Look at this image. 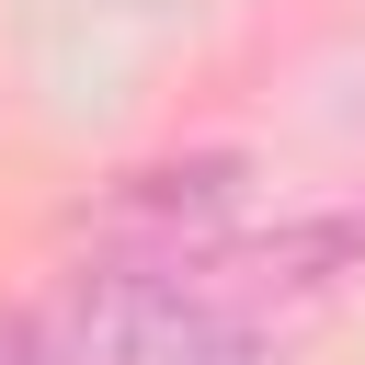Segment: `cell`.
Returning <instances> with one entry per match:
<instances>
[{
    "label": "cell",
    "mask_w": 365,
    "mask_h": 365,
    "mask_svg": "<svg viewBox=\"0 0 365 365\" xmlns=\"http://www.w3.org/2000/svg\"><path fill=\"white\" fill-rule=\"evenodd\" d=\"M0 365H46V331H34L23 308H0Z\"/></svg>",
    "instance_id": "obj_3"
},
{
    "label": "cell",
    "mask_w": 365,
    "mask_h": 365,
    "mask_svg": "<svg viewBox=\"0 0 365 365\" xmlns=\"http://www.w3.org/2000/svg\"><path fill=\"white\" fill-rule=\"evenodd\" d=\"M91 262H228L240 240V160H160L80 205Z\"/></svg>",
    "instance_id": "obj_2"
},
{
    "label": "cell",
    "mask_w": 365,
    "mask_h": 365,
    "mask_svg": "<svg viewBox=\"0 0 365 365\" xmlns=\"http://www.w3.org/2000/svg\"><path fill=\"white\" fill-rule=\"evenodd\" d=\"M34 331L46 365H262V308L228 262H80Z\"/></svg>",
    "instance_id": "obj_1"
}]
</instances>
